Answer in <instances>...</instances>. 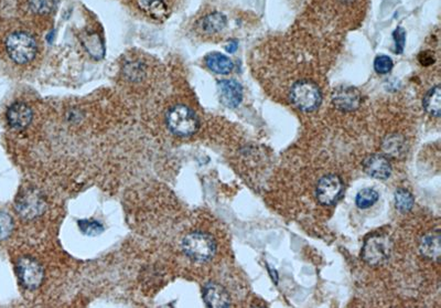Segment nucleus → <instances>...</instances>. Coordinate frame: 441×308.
Masks as SVG:
<instances>
[{"label": "nucleus", "instance_id": "obj_1", "mask_svg": "<svg viewBox=\"0 0 441 308\" xmlns=\"http://www.w3.org/2000/svg\"><path fill=\"white\" fill-rule=\"evenodd\" d=\"M166 124L172 134L180 137L191 136L200 127L199 117L186 105H175L166 112Z\"/></svg>", "mask_w": 441, "mask_h": 308}, {"label": "nucleus", "instance_id": "obj_2", "mask_svg": "<svg viewBox=\"0 0 441 308\" xmlns=\"http://www.w3.org/2000/svg\"><path fill=\"white\" fill-rule=\"evenodd\" d=\"M217 242L206 232L195 231L182 241V250L188 258L195 262H208L217 253Z\"/></svg>", "mask_w": 441, "mask_h": 308}, {"label": "nucleus", "instance_id": "obj_3", "mask_svg": "<svg viewBox=\"0 0 441 308\" xmlns=\"http://www.w3.org/2000/svg\"><path fill=\"white\" fill-rule=\"evenodd\" d=\"M6 51L14 63L27 64L36 58L38 45L34 37L23 31H17L7 37Z\"/></svg>", "mask_w": 441, "mask_h": 308}, {"label": "nucleus", "instance_id": "obj_4", "mask_svg": "<svg viewBox=\"0 0 441 308\" xmlns=\"http://www.w3.org/2000/svg\"><path fill=\"white\" fill-rule=\"evenodd\" d=\"M290 100L300 111L310 113L316 111L321 104V90L312 81H298L290 91Z\"/></svg>", "mask_w": 441, "mask_h": 308}, {"label": "nucleus", "instance_id": "obj_5", "mask_svg": "<svg viewBox=\"0 0 441 308\" xmlns=\"http://www.w3.org/2000/svg\"><path fill=\"white\" fill-rule=\"evenodd\" d=\"M14 208L23 219L32 220L43 214L47 208V203L38 189L25 187L18 194L14 201Z\"/></svg>", "mask_w": 441, "mask_h": 308}, {"label": "nucleus", "instance_id": "obj_6", "mask_svg": "<svg viewBox=\"0 0 441 308\" xmlns=\"http://www.w3.org/2000/svg\"><path fill=\"white\" fill-rule=\"evenodd\" d=\"M393 252V243L389 236L376 234L365 241L362 247L361 256L371 267H378L386 263Z\"/></svg>", "mask_w": 441, "mask_h": 308}, {"label": "nucleus", "instance_id": "obj_7", "mask_svg": "<svg viewBox=\"0 0 441 308\" xmlns=\"http://www.w3.org/2000/svg\"><path fill=\"white\" fill-rule=\"evenodd\" d=\"M16 273L21 285L30 291L40 287L45 280V271L41 264L30 256L18 258Z\"/></svg>", "mask_w": 441, "mask_h": 308}, {"label": "nucleus", "instance_id": "obj_8", "mask_svg": "<svg viewBox=\"0 0 441 308\" xmlns=\"http://www.w3.org/2000/svg\"><path fill=\"white\" fill-rule=\"evenodd\" d=\"M343 190V183L336 175H327L316 185V199L321 205H331L336 203Z\"/></svg>", "mask_w": 441, "mask_h": 308}, {"label": "nucleus", "instance_id": "obj_9", "mask_svg": "<svg viewBox=\"0 0 441 308\" xmlns=\"http://www.w3.org/2000/svg\"><path fill=\"white\" fill-rule=\"evenodd\" d=\"M333 105L342 112H353L360 107L361 93L353 86L341 85L333 91Z\"/></svg>", "mask_w": 441, "mask_h": 308}, {"label": "nucleus", "instance_id": "obj_10", "mask_svg": "<svg viewBox=\"0 0 441 308\" xmlns=\"http://www.w3.org/2000/svg\"><path fill=\"white\" fill-rule=\"evenodd\" d=\"M34 119V113L30 106L23 102H16L9 106L6 113V120L9 127L14 131H23L29 127Z\"/></svg>", "mask_w": 441, "mask_h": 308}, {"label": "nucleus", "instance_id": "obj_11", "mask_svg": "<svg viewBox=\"0 0 441 308\" xmlns=\"http://www.w3.org/2000/svg\"><path fill=\"white\" fill-rule=\"evenodd\" d=\"M219 101L223 105L235 109L243 101V88L235 80H221L217 83Z\"/></svg>", "mask_w": 441, "mask_h": 308}, {"label": "nucleus", "instance_id": "obj_12", "mask_svg": "<svg viewBox=\"0 0 441 308\" xmlns=\"http://www.w3.org/2000/svg\"><path fill=\"white\" fill-rule=\"evenodd\" d=\"M203 300L211 308H225L230 306V297L228 291L217 283L206 284L203 287Z\"/></svg>", "mask_w": 441, "mask_h": 308}, {"label": "nucleus", "instance_id": "obj_13", "mask_svg": "<svg viewBox=\"0 0 441 308\" xmlns=\"http://www.w3.org/2000/svg\"><path fill=\"white\" fill-rule=\"evenodd\" d=\"M363 170L367 175L375 179L385 181L391 175V165L382 155H372L363 161Z\"/></svg>", "mask_w": 441, "mask_h": 308}, {"label": "nucleus", "instance_id": "obj_14", "mask_svg": "<svg viewBox=\"0 0 441 308\" xmlns=\"http://www.w3.org/2000/svg\"><path fill=\"white\" fill-rule=\"evenodd\" d=\"M419 251L424 258L431 260V261H438L441 252L439 231H433V232H430V234L422 236V240L419 242Z\"/></svg>", "mask_w": 441, "mask_h": 308}, {"label": "nucleus", "instance_id": "obj_15", "mask_svg": "<svg viewBox=\"0 0 441 308\" xmlns=\"http://www.w3.org/2000/svg\"><path fill=\"white\" fill-rule=\"evenodd\" d=\"M204 60H206V67L217 74H228L233 71V62L228 57L224 56L222 53H210Z\"/></svg>", "mask_w": 441, "mask_h": 308}, {"label": "nucleus", "instance_id": "obj_16", "mask_svg": "<svg viewBox=\"0 0 441 308\" xmlns=\"http://www.w3.org/2000/svg\"><path fill=\"white\" fill-rule=\"evenodd\" d=\"M228 25V19L222 12H212L201 20L200 25L206 34H217Z\"/></svg>", "mask_w": 441, "mask_h": 308}, {"label": "nucleus", "instance_id": "obj_17", "mask_svg": "<svg viewBox=\"0 0 441 308\" xmlns=\"http://www.w3.org/2000/svg\"><path fill=\"white\" fill-rule=\"evenodd\" d=\"M383 150L386 155L394 157V158H400L402 156L405 155L406 150H407L405 139L400 135H391V136L386 137L383 142Z\"/></svg>", "mask_w": 441, "mask_h": 308}, {"label": "nucleus", "instance_id": "obj_18", "mask_svg": "<svg viewBox=\"0 0 441 308\" xmlns=\"http://www.w3.org/2000/svg\"><path fill=\"white\" fill-rule=\"evenodd\" d=\"M441 91L440 86H433L427 92L424 99V107L428 114L431 116L439 117L441 114Z\"/></svg>", "mask_w": 441, "mask_h": 308}, {"label": "nucleus", "instance_id": "obj_19", "mask_svg": "<svg viewBox=\"0 0 441 308\" xmlns=\"http://www.w3.org/2000/svg\"><path fill=\"white\" fill-rule=\"evenodd\" d=\"M82 40H83V45L86 51L93 58H103L105 49H104L103 41H102L98 34H94V32H85V34L82 37Z\"/></svg>", "mask_w": 441, "mask_h": 308}, {"label": "nucleus", "instance_id": "obj_20", "mask_svg": "<svg viewBox=\"0 0 441 308\" xmlns=\"http://www.w3.org/2000/svg\"><path fill=\"white\" fill-rule=\"evenodd\" d=\"M138 3L139 6L155 19H164L166 17L168 8L164 0H138Z\"/></svg>", "mask_w": 441, "mask_h": 308}, {"label": "nucleus", "instance_id": "obj_21", "mask_svg": "<svg viewBox=\"0 0 441 308\" xmlns=\"http://www.w3.org/2000/svg\"><path fill=\"white\" fill-rule=\"evenodd\" d=\"M378 197L380 194L375 189H362L361 192L356 194V203L360 209H367L378 201Z\"/></svg>", "mask_w": 441, "mask_h": 308}, {"label": "nucleus", "instance_id": "obj_22", "mask_svg": "<svg viewBox=\"0 0 441 308\" xmlns=\"http://www.w3.org/2000/svg\"><path fill=\"white\" fill-rule=\"evenodd\" d=\"M413 203H415V200H413V194L406 189L400 188L395 192V207L400 212H409L413 208Z\"/></svg>", "mask_w": 441, "mask_h": 308}, {"label": "nucleus", "instance_id": "obj_23", "mask_svg": "<svg viewBox=\"0 0 441 308\" xmlns=\"http://www.w3.org/2000/svg\"><path fill=\"white\" fill-rule=\"evenodd\" d=\"M14 223L10 214L0 210V242L6 241L14 232Z\"/></svg>", "mask_w": 441, "mask_h": 308}, {"label": "nucleus", "instance_id": "obj_24", "mask_svg": "<svg viewBox=\"0 0 441 308\" xmlns=\"http://www.w3.org/2000/svg\"><path fill=\"white\" fill-rule=\"evenodd\" d=\"M58 0H29L31 12L36 14H47L56 8Z\"/></svg>", "mask_w": 441, "mask_h": 308}, {"label": "nucleus", "instance_id": "obj_25", "mask_svg": "<svg viewBox=\"0 0 441 308\" xmlns=\"http://www.w3.org/2000/svg\"><path fill=\"white\" fill-rule=\"evenodd\" d=\"M78 228L84 234L89 236H100L104 231L103 225L95 220H80Z\"/></svg>", "mask_w": 441, "mask_h": 308}, {"label": "nucleus", "instance_id": "obj_26", "mask_svg": "<svg viewBox=\"0 0 441 308\" xmlns=\"http://www.w3.org/2000/svg\"><path fill=\"white\" fill-rule=\"evenodd\" d=\"M394 67L393 60L389 56L380 54L374 60V70L378 74H387L391 72V69Z\"/></svg>", "mask_w": 441, "mask_h": 308}, {"label": "nucleus", "instance_id": "obj_27", "mask_svg": "<svg viewBox=\"0 0 441 308\" xmlns=\"http://www.w3.org/2000/svg\"><path fill=\"white\" fill-rule=\"evenodd\" d=\"M393 38L395 42V52L400 54L404 51L406 45V31L402 27H398L393 32Z\"/></svg>", "mask_w": 441, "mask_h": 308}, {"label": "nucleus", "instance_id": "obj_28", "mask_svg": "<svg viewBox=\"0 0 441 308\" xmlns=\"http://www.w3.org/2000/svg\"><path fill=\"white\" fill-rule=\"evenodd\" d=\"M418 61L424 67H429L431 64L435 63V59L431 51H424V52L419 53Z\"/></svg>", "mask_w": 441, "mask_h": 308}, {"label": "nucleus", "instance_id": "obj_29", "mask_svg": "<svg viewBox=\"0 0 441 308\" xmlns=\"http://www.w3.org/2000/svg\"><path fill=\"white\" fill-rule=\"evenodd\" d=\"M237 48H239V42L236 41V40H230L225 47V50L228 53H234L237 50Z\"/></svg>", "mask_w": 441, "mask_h": 308}]
</instances>
